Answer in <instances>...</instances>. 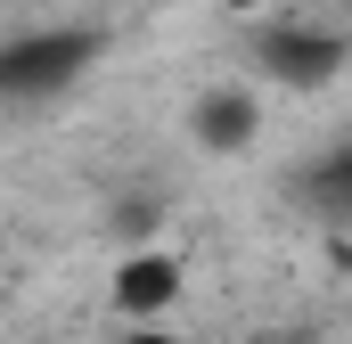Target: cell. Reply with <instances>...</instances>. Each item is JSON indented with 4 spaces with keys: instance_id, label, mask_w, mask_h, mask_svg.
<instances>
[{
    "instance_id": "6da1fadb",
    "label": "cell",
    "mask_w": 352,
    "mask_h": 344,
    "mask_svg": "<svg viewBox=\"0 0 352 344\" xmlns=\"http://www.w3.org/2000/svg\"><path fill=\"white\" fill-rule=\"evenodd\" d=\"M90 58H98V33H16V41H0V98L41 107V98H58L74 83Z\"/></svg>"
},
{
    "instance_id": "8992f818",
    "label": "cell",
    "mask_w": 352,
    "mask_h": 344,
    "mask_svg": "<svg viewBox=\"0 0 352 344\" xmlns=\"http://www.w3.org/2000/svg\"><path fill=\"white\" fill-rule=\"evenodd\" d=\"M107 344H180L173 328H123V336H107Z\"/></svg>"
},
{
    "instance_id": "5b68a950",
    "label": "cell",
    "mask_w": 352,
    "mask_h": 344,
    "mask_svg": "<svg viewBox=\"0 0 352 344\" xmlns=\"http://www.w3.org/2000/svg\"><path fill=\"white\" fill-rule=\"evenodd\" d=\"M311 197H320L328 213H352V148H336V156L320 164V180H311Z\"/></svg>"
},
{
    "instance_id": "52a82bcc",
    "label": "cell",
    "mask_w": 352,
    "mask_h": 344,
    "mask_svg": "<svg viewBox=\"0 0 352 344\" xmlns=\"http://www.w3.org/2000/svg\"><path fill=\"white\" fill-rule=\"evenodd\" d=\"M221 8H230V17H254V8H270V0H221Z\"/></svg>"
},
{
    "instance_id": "7a4b0ae2",
    "label": "cell",
    "mask_w": 352,
    "mask_h": 344,
    "mask_svg": "<svg viewBox=\"0 0 352 344\" xmlns=\"http://www.w3.org/2000/svg\"><path fill=\"white\" fill-rule=\"evenodd\" d=\"M180 295H188V262L164 255V246H131L115 262V279H107V303H115L123 328H164V312Z\"/></svg>"
},
{
    "instance_id": "3957f363",
    "label": "cell",
    "mask_w": 352,
    "mask_h": 344,
    "mask_svg": "<svg viewBox=\"0 0 352 344\" xmlns=\"http://www.w3.org/2000/svg\"><path fill=\"white\" fill-rule=\"evenodd\" d=\"M336 66H344V41L320 33V25H278V33H263V74L287 83V90L336 83Z\"/></svg>"
},
{
    "instance_id": "277c9868",
    "label": "cell",
    "mask_w": 352,
    "mask_h": 344,
    "mask_svg": "<svg viewBox=\"0 0 352 344\" xmlns=\"http://www.w3.org/2000/svg\"><path fill=\"white\" fill-rule=\"evenodd\" d=\"M188 131H197V148L205 156H246L254 140H263V90L246 83H221L197 98V115H188Z\"/></svg>"
}]
</instances>
